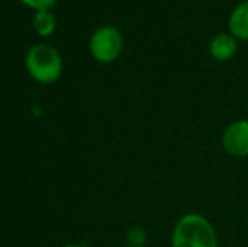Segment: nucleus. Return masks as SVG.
Returning a JSON list of instances; mask_svg holds the SVG:
<instances>
[{
    "instance_id": "1",
    "label": "nucleus",
    "mask_w": 248,
    "mask_h": 247,
    "mask_svg": "<svg viewBox=\"0 0 248 247\" xmlns=\"http://www.w3.org/2000/svg\"><path fill=\"white\" fill-rule=\"evenodd\" d=\"M170 247H219V239L204 215L186 214L174 224Z\"/></svg>"
},
{
    "instance_id": "2",
    "label": "nucleus",
    "mask_w": 248,
    "mask_h": 247,
    "mask_svg": "<svg viewBox=\"0 0 248 247\" xmlns=\"http://www.w3.org/2000/svg\"><path fill=\"white\" fill-rule=\"evenodd\" d=\"M26 68L34 82L51 85L62 73V56L52 44L37 43L26 53Z\"/></svg>"
},
{
    "instance_id": "3",
    "label": "nucleus",
    "mask_w": 248,
    "mask_h": 247,
    "mask_svg": "<svg viewBox=\"0 0 248 247\" xmlns=\"http://www.w3.org/2000/svg\"><path fill=\"white\" fill-rule=\"evenodd\" d=\"M90 54L98 63H113L124 49V36L113 26H101L90 37Z\"/></svg>"
},
{
    "instance_id": "4",
    "label": "nucleus",
    "mask_w": 248,
    "mask_h": 247,
    "mask_svg": "<svg viewBox=\"0 0 248 247\" xmlns=\"http://www.w3.org/2000/svg\"><path fill=\"white\" fill-rule=\"evenodd\" d=\"M223 148L235 158L248 156V120H236L223 134Z\"/></svg>"
},
{
    "instance_id": "5",
    "label": "nucleus",
    "mask_w": 248,
    "mask_h": 247,
    "mask_svg": "<svg viewBox=\"0 0 248 247\" xmlns=\"http://www.w3.org/2000/svg\"><path fill=\"white\" fill-rule=\"evenodd\" d=\"M238 49V39L232 34H216L209 43V53L216 61H228L236 54Z\"/></svg>"
},
{
    "instance_id": "6",
    "label": "nucleus",
    "mask_w": 248,
    "mask_h": 247,
    "mask_svg": "<svg viewBox=\"0 0 248 247\" xmlns=\"http://www.w3.org/2000/svg\"><path fill=\"white\" fill-rule=\"evenodd\" d=\"M230 34L238 41H248V0L235 7L228 20Z\"/></svg>"
},
{
    "instance_id": "7",
    "label": "nucleus",
    "mask_w": 248,
    "mask_h": 247,
    "mask_svg": "<svg viewBox=\"0 0 248 247\" xmlns=\"http://www.w3.org/2000/svg\"><path fill=\"white\" fill-rule=\"evenodd\" d=\"M58 20L51 10H37L32 16V29L39 37H49L54 34Z\"/></svg>"
},
{
    "instance_id": "8",
    "label": "nucleus",
    "mask_w": 248,
    "mask_h": 247,
    "mask_svg": "<svg viewBox=\"0 0 248 247\" xmlns=\"http://www.w3.org/2000/svg\"><path fill=\"white\" fill-rule=\"evenodd\" d=\"M145 241H147V234L142 227H132L128 231V246H135V247H144Z\"/></svg>"
},
{
    "instance_id": "9",
    "label": "nucleus",
    "mask_w": 248,
    "mask_h": 247,
    "mask_svg": "<svg viewBox=\"0 0 248 247\" xmlns=\"http://www.w3.org/2000/svg\"><path fill=\"white\" fill-rule=\"evenodd\" d=\"M19 2L37 12V10H51L58 0H19Z\"/></svg>"
},
{
    "instance_id": "10",
    "label": "nucleus",
    "mask_w": 248,
    "mask_h": 247,
    "mask_svg": "<svg viewBox=\"0 0 248 247\" xmlns=\"http://www.w3.org/2000/svg\"><path fill=\"white\" fill-rule=\"evenodd\" d=\"M62 247H81V246H76V244H66V246H62Z\"/></svg>"
},
{
    "instance_id": "11",
    "label": "nucleus",
    "mask_w": 248,
    "mask_h": 247,
    "mask_svg": "<svg viewBox=\"0 0 248 247\" xmlns=\"http://www.w3.org/2000/svg\"><path fill=\"white\" fill-rule=\"evenodd\" d=\"M127 247H135V246H127Z\"/></svg>"
}]
</instances>
